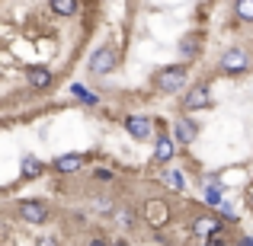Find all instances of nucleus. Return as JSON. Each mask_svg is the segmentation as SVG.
Masks as SVG:
<instances>
[{
  "label": "nucleus",
  "mask_w": 253,
  "mask_h": 246,
  "mask_svg": "<svg viewBox=\"0 0 253 246\" xmlns=\"http://www.w3.org/2000/svg\"><path fill=\"white\" fill-rule=\"evenodd\" d=\"M154 90L164 96H179V93L189 90V74H186V64H170L161 68L154 74Z\"/></svg>",
  "instance_id": "1"
},
{
  "label": "nucleus",
  "mask_w": 253,
  "mask_h": 246,
  "mask_svg": "<svg viewBox=\"0 0 253 246\" xmlns=\"http://www.w3.org/2000/svg\"><path fill=\"white\" fill-rule=\"evenodd\" d=\"M116 68H119V51L112 48V45H99V48H93V55L86 58V70H90L93 77H106Z\"/></svg>",
  "instance_id": "2"
},
{
  "label": "nucleus",
  "mask_w": 253,
  "mask_h": 246,
  "mask_svg": "<svg viewBox=\"0 0 253 246\" xmlns=\"http://www.w3.org/2000/svg\"><path fill=\"white\" fill-rule=\"evenodd\" d=\"M250 64H253V58L247 55V48H241V45L224 48L221 58H218V70H221V74H247Z\"/></svg>",
  "instance_id": "3"
},
{
  "label": "nucleus",
  "mask_w": 253,
  "mask_h": 246,
  "mask_svg": "<svg viewBox=\"0 0 253 246\" xmlns=\"http://www.w3.org/2000/svg\"><path fill=\"white\" fill-rule=\"evenodd\" d=\"M141 217H144V224H148V227L164 230L173 221V211H170V205L164 202V198H148V202L141 205Z\"/></svg>",
  "instance_id": "4"
},
{
  "label": "nucleus",
  "mask_w": 253,
  "mask_h": 246,
  "mask_svg": "<svg viewBox=\"0 0 253 246\" xmlns=\"http://www.w3.org/2000/svg\"><path fill=\"white\" fill-rule=\"evenodd\" d=\"M221 230H224V221L218 214H199V217H192V224H189V234L192 237H199V240H211V237H221Z\"/></svg>",
  "instance_id": "5"
},
{
  "label": "nucleus",
  "mask_w": 253,
  "mask_h": 246,
  "mask_svg": "<svg viewBox=\"0 0 253 246\" xmlns=\"http://www.w3.org/2000/svg\"><path fill=\"white\" fill-rule=\"evenodd\" d=\"M16 214L23 217L26 224H45L51 217V211L42 198H23V202H16Z\"/></svg>",
  "instance_id": "6"
},
{
  "label": "nucleus",
  "mask_w": 253,
  "mask_h": 246,
  "mask_svg": "<svg viewBox=\"0 0 253 246\" xmlns=\"http://www.w3.org/2000/svg\"><path fill=\"white\" fill-rule=\"evenodd\" d=\"M205 105H211L209 83H192L189 90L183 93V99H179V109L183 112H199V109H205Z\"/></svg>",
  "instance_id": "7"
},
{
  "label": "nucleus",
  "mask_w": 253,
  "mask_h": 246,
  "mask_svg": "<svg viewBox=\"0 0 253 246\" xmlns=\"http://www.w3.org/2000/svg\"><path fill=\"white\" fill-rule=\"evenodd\" d=\"M199 138V122L189 115H179L176 122H173V141L179 144V147H189V144H196Z\"/></svg>",
  "instance_id": "8"
},
{
  "label": "nucleus",
  "mask_w": 253,
  "mask_h": 246,
  "mask_svg": "<svg viewBox=\"0 0 253 246\" xmlns=\"http://www.w3.org/2000/svg\"><path fill=\"white\" fill-rule=\"evenodd\" d=\"M202 45H205V35L202 32H186L183 38H179V64H189V61H196L199 58V51H202Z\"/></svg>",
  "instance_id": "9"
},
{
  "label": "nucleus",
  "mask_w": 253,
  "mask_h": 246,
  "mask_svg": "<svg viewBox=\"0 0 253 246\" xmlns=\"http://www.w3.org/2000/svg\"><path fill=\"white\" fill-rule=\"evenodd\" d=\"M125 131H128L135 141H151V138H157L154 135V122L144 118V115H128L125 118Z\"/></svg>",
  "instance_id": "10"
},
{
  "label": "nucleus",
  "mask_w": 253,
  "mask_h": 246,
  "mask_svg": "<svg viewBox=\"0 0 253 246\" xmlns=\"http://www.w3.org/2000/svg\"><path fill=\"white\" fill-rule=\"evenodd\" d=\"M176 147H179V144L173 141V135H157V138H154V163H157V166L170 163L173 154H176Z\"/></svg>",
  "instance_id": "11"
},
{
  "label": "nucleus",
  "mask_w": 253,
  "mask_h": 246,
  "mask_svg": "<svg viewBox=\"0 0 253 246\" xmlns=\"http://www.w3.org/2000/svg\"><path fill=\"white\" fill-rule=\"evenodd\" d=\"M26 83L36 86V90H45V86L55 83V74H51V68H45V64H36V68L26 70Z\"/></svg>",
  "instance_id": "12"
},
{
  "label": "nucleus",
  "mask_w": 253,
  "mask_h": 246,
  "mask_svg": "<svg viewBox=\"0 0 253 246\" xmlns=\"http://www.w3.org/2000/svg\"><path fill=\"white\" fill-rule=\"evenodd\" d=\"M51 166H55V173H61V176H74V173L84 170V157L81 154H61Z\"/></svg>",
  "instance_id": "13"
},
{
  "label": "nucleus",
  "mask_w": 253,
  "mask_h": 246,
  "mask_svg": "<svg viewBox=\"0 0 253 246\" xmlns=\"http://www.w3.org/2000/svg\"><path fill=\"white\" fill-rule=\"evenodd\" d=\"M161 182H164V189H170V192H183L186 189V173L183 170H164Z\"/></svg>",
  "instance_id": "14"
},
{
  "label": "nucleus",
  "mask_w": 253,
  "mask_h": 246,
  "mask_svg": "<svg viewBox=\"0 0 253 246\" xmlns=\"http://www.w3.org/2000/svg\"><path fill=\"white\" fill-rule=\"evenodd\" d=\"M112 221H116L119 230H128L131 224H135V208H131L128 202H122V205L116 208V214H112Z\"/></svg>",
  "instance_id": "15"
},
{
  "label": "nucleus",
  "mask_w": 253,
  "mask_h": 246,
  "mask_svg": "<svg viewBox=\"0 0 253 246\" xmlns=\"http://www.w3.org/2000/svg\"><path fill=\"white\" fill-rule=\"evenodd\" d=\"M71 93H74V96L81 99L84 105H96V103H99V96H96V93H90L84 83H71Z\"/></svg>",
  "instance_id": "16"
},
{
  "label": "nucleus",
  "mask_w": 253,
  "mask_h": 246,
  "mask_svg": "<svg viewBox=\"0 0 253 246\" xmlns=\"http://www.w3.org/2000/svg\"><path fill=\"white\" fill-rule=\"evenodd\" d=\"M42 170H45V166H42V160H36V157H26V160H23V176L26 179H39Z\"/></svg>",
  "instance_id": "17"
},
{
  "label": "nucleus",
  "mask_w": 253,
  "mask_h": 246,
  "mask_svg": "<svg viewBox=\"0 0 253 246\" xmlns=\"http://www.w3.org/2000/svg\"><path fill=\"white\" fill-rule=\"evenodd\" d=\"M93 208L99 211V214H116V198H109V195H99V198H93Z\"/></svg>",
  "instance_id": "18"
},
{
  "label": "nucleus",
  "mask_w": 253,
  "mask_h": 246,
  "mask_svg": "<svg viewBox=\"0 0 253 246\" xmlns=\"http://www.w3.org/2000/svg\"><path fill=\"white\" fill-rule=\"evenodd\" d=\"M51 13H58V16H74L77 3L74 0H51Z\"/></svg>",
  "instance_id": "19"
},
{
  "label": "nucleus",
  "mask_w": 253,
  "mask_h": 246,
  "mask_svg": "<svg viewBox=\"0 0 253 246\" xmlns=\"http://www.w3.org/2000/svg\"><path fill=\"white\" fill-rule=\"evenodd\" d=\"M234 13L241 23H253V0H237L234 3Z\"/></svg>",
  "instance_id": "20"
},
{
  "label": "nucleus",
  "mask_w": 253,
  "mask_h": 246,
  "mask_svg": "<svg viewBox=\"0 0 253 246\" xmlns=\"http://www.w3.org/2000/svg\"><path fill=\"white\" fill-rule=\"evenodd\" d=\"M205 192V205H209V208H221V195H224V189H202Z\"/></svg>",
  "instance_id": "21"
},
{
  "label": "nucleus",
  "mask_w": 253,
  "mask_h": 246,
  "mask_svg": "<svg viewBox=\"0 0 253 246\" xmlns=\"http://www.w3.org/2000/svg\"><path fill=\"white\" fill-rule=\"evenodd\" d=\"M93 179H96V182H112V179H116V173L106 170V166H96V170H93Z\"/></svg>",
  "instance_id": "22"
},
{
  "label": "nucleus",
  "mask_w": 253,
  "mask_h": 246,
  "mask_svg": "<svg viewBox=\"0 0 253 246\" xmlns=\"http://www.w3.org/2000/svg\"><path fill=\"white\" fill-rule=\"evenodd\" d=\"M221 214H224V217H231V221H237V208H234V205H228V202L221 205Z\"/></svg>",
  "instance_id": "23"
},
{
  "label": "nucleus",
  "mask_w": 253,
  "mask_h": 246,
  "mask_svg": "<svg viewBox=\"0 0 253 246\" xmlns=\"http://www.w3.org/2000/svg\"><path fill=\"white\" fill-rule=\"evenodd\" d=\"M202 246H231V243L224 240V234H221V237H211V240H205Z\"/></svg>",
  "instance_id": "24"
},
{
  "label": "nucleus",
  "mask_w": 253,
  "mask_h": 246,
  "mask_svg": "<svg viewBox=\"0 0 253 246\" xmlns=\"http://www.w3.org/2000/svg\"><path fill=\"white\" fill-rule=\"evenodd\" d=\"M36 246H61V243H58V240H55V237H42V240H39Z\"/></svg>",
  "instance_id": "25"
},
{
  "label": "nucleus",
  "mask_w": 253,
  "mask_h": 246,
  "mask_svg": "<svg viewBox=\"0 0 253 246\" xmlns=\"http://www.w3.org/2000/svg\"><path fill=\"white\" fill-rule=\"evenodd\" d=\"M237 246H253V237H241V240H237Z\"/></svg>",
  "instance_id": "26"
},
{
  "label": "nucleus",
  "mask_w": 253,
  "mask_h": 246,
  "mask_svg": "<svg viewBox=\"0 0 253 246\" xmlns=\"http://www.w3.org/2000/svg\"><path fill=\"white\" fill-rule=\"evenodd\" d=\"M86 246H112V243H106V240H99V237H96V240H90Z\"/></svg>",
  "instance_id": "27"
},
{
  "label": "nucleus",
  "mask_w": 253,
  "mask_h": 246,
  "mask_svg": "<svg viewBox=\"0 0 253 246\" xmlns=\"http://www.w3.org/2000/svg\"><path fill=\"white\" fill-rule=\"evenodd\" d=\"M247 205H250V208H253V182L247 185Z\"/></svg>",
  "instance_id": "28"
},
{
  "label": "nucleus",
  "mask_w": 253,
  "mask_h": 246,
  "mask_svg": "<svg viewBox=\"0 0 253 246\" xmlns=\"http://www.w3.org/2000/svg\"><path fill=\"white\" fill-rule=\"evenodd\" d=\"M112 246H128V243H112Z\"/></svg>",
  "instance_id": "29"
}]
</instances>
